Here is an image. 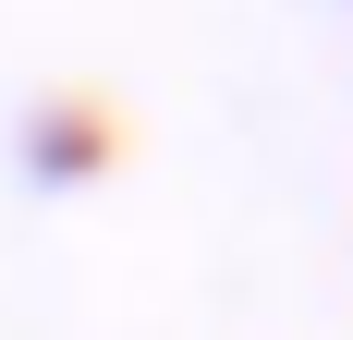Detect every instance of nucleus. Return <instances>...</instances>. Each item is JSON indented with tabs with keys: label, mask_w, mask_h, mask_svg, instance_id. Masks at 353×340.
Masks as SVG:
<instances>
[{
	"label": "nucleus",
	"mask_w": 353,
	"mask_h": 340,
	"mask_svg": "<svg viewBox=\"0 0 353 340\" xmlns=\"http://www.w3.org/2000/svg\"><path fill=\"white\" fill-rule=\"evenodd\" d=\"M110 109L85 98V85H61V98H25V122H12V170H25L37 195H85L110 170Z\"/></svg>",
	"instance_id": "obj_1"
}]
</instances>
